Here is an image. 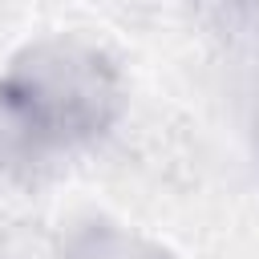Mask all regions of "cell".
<instances>
[{
  "label": "cell",
  "mask_w": 259,
  "mask_h": 259,
  "mask_svg": "<svg viewBox=\"0 0 259 259\" xmlns=\"http://www.w3.org/2000/svg\"><path fill=\"white\" fill-rule=\"evenodd\" d=\"M8 81L24 93V101L36 109L45 121L53 146L89 138L109 125L117 113V73L113 65L85 40L61 36V40H40L24 49Z\"/></svg>",
  "instance_id": "obj_1"
},
{
  "label": "cell",
  "mask_w": 259,
  "mask_h": 259,
  "mask_svg": "<svg viewBox=\"0 0 259 259\" xmlns=\"http://www.w3.org/2000/svg\"><path fill=\"white\" fill-rule=\"evenodd\" d=\"M49 146H53V138H49L45 121L36 117V109L24 101V93L8 77H0V174L28 166Z\"/></svg>",
  "instance_id": "obj_2"
}]
</instances>
